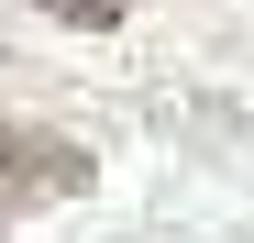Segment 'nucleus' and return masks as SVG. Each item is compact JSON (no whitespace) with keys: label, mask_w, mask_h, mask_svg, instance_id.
Segmentation results:
<instances>
[{"label":"nucleus","mask_w":254,"mask_h":243,"mask_svg":"<svg viewBox=\"0 0 254 243\" xmlns=\"http://www.w3.org/2000/svg\"><path fill=\"white\" fill-rule=\"evenodd\" d=\"M89 177H100V166H89L66 133H45V122H11V111H0V221L45 210V199H77Z\"/></svg>","instance_id":"f257e3e1"},{"label":"nucleus","mask_w":254,"mask_h":243,"mask_svg":"<svg viewBox=\"0 0 254 243\" xmlns=\"http://www.w3.org/2000/svg\"><path fill=\"white\" fill-rule=\"evenodd\" d=\"M33 11H56V22H89V33H111L133 0H33Z\"/></svg>","instance_id":"f03ea898"}]
</instances>
